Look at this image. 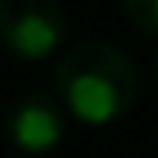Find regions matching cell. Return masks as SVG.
Returning a JSON list of instances; mask_svg holds the SVG:
<instances>
[{
	"label": "cell",
	"instance_id": "4",
	"mask_svg": "<svg viewBox=\"0 0 158 158\" xmlns=\"http://www.w3.org/2000/svg\"><path fill=\"white\" fill-rule=\"evenodd\" d=\"M123 11L141 32L158 35V0H123Z\"/></svg>",
	"mask_w": 158,
	"mask_h": 158
},
{
	"label": "cell",
	"instance_id": "3",
	"mask_svg": "<svg viewBox=\"0 0 158 158\" xmlns=\"http://www.w3.org/2000/svg\"><path fill=\"white\" fill-rule=\"evenodd\" d=\"M63 134H67V119H63L60 102L46 91H28L25 98H18L7 113V137L14 148L28 155L53 151Z\"/></svg>",
	"mask_w": 158,
	"mask_h": 158
},
{
	"label": "cell",
	"instance_id": "2",
	"mask_svg": "<svg viewBox=\"0 0 158 158\" xmlns=\"http://www.w3.org/2000/svg\"><path fill=\"white\" fill-rule=\"evenodd\" d=\"M0 42L21 60H46L67 42L56 0H0Z\"/></svg>",
	"mask_w": 158,
	"mask_h": 158
},
{
	"label": "cell",
	"instance_id": "1",
	"mask_svg": "<svg viewBox=\"0 0 158 158\" xmlns=\"http://www.w3.org/2000/svg\"><path fill=\"white\" fill-rule=\"evenodd\" d=\"M56 95L85 123H113L137 102V67L119 46L88 39L56 60Z\"/></svg>",
	"mask_w": 158,
	"mask_h": 158
},
{
	"label": "cell",
	"instance_id": "5",
	"mask_svg": "<svg viewBox=\"0 0 158 158\" xmlns=\"http://www.w3.org/2000/svg\"><path fill=\"white\" fill-rule=\"evenodd\" d=\"M155 70H158V56H155Z\"/></svg>",
	"mask_w": 158,
	"mask_h": 158
}]
</instances>
